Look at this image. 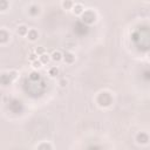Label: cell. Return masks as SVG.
I'll list each match as a JSON object with an SVG mask.
<instances>
[{"label":"cell","mask_w":150,"mask_h":150,"mask_svg":"<svg viewBox=\"0 0 150 150\" xmlns=\"http://www.w3.org/2000/svg\"><path fill=\"white\" fill-rule=\"evenodd\" d=\"M96 102L100 107L102 108H107L109 105H111L112 103V96L108 93V91H101L97 97H96Z\"/></svg>","instance_id":"6da1fadb"},{"label":"cell","mask_w":150,"mask_h":150,"mask_svg":"<svg viewBox=\"0 0 150 150\" xmlns=\"http://www.w3.org/2000/svg\"><path fill=\"white\" fill-rule=\"evenodd\" d=\"M81 20L87 25H91L96 21V13L91 9H86L81 14Z\"/></svg>","instance_id":"7a4b0ae2"},{"label":"cell","mask_w":150,"mask_h":150,"mask_svg":"<svg viewBox=\"0 0 150 150\" xmlns=\"http://www.w3.org/2000/svg\"><path fill=\"white\" fill-rule=\"evenodd\" d=\"M149 141H150V137H149V135H148L146 132H144V131H141V132H138V134L136 135V142H137L138 144H148Z\"/></svg>","instance_id":"3957f363"},{"label":"cell","mask_w":150,"mask_h":150,"mask_svg":"<svg viewBox=\"0 0 150 150\" xmlns=\"http://www.w3.org/2000/svg\"><path fill=\"white\" fill-rule=\"evenodd\" d=\"M8 40H9V33L5 28H1L0 29V43L5 45Z\"/></svg>","instance_id":"277c9868"},{"label":"cell","mask_w":150,"mask_h":150,"mask_svg":"<svg viewBox=\"0 0 150 150\" xmlns=\"http://www.w3.org/2000/svg\"><path fill=\"white\" fill-rule=\"evenodd\" d=\"M66 63H68V64H71L74 61H75V55L71 53V52H66L64 54H63V59H62Z\"/></svg>","instance_id":"5b68a950"},{"label":"cell","mask_w":150,"mask_h":150,"mask_svg":"<svg viewBox=\"0 0 150 150\" xmlns=\"http://www.w3.org/2000/svg\"><path fill=\"white\" fill-rule=\"evenodd\" d=\"M38 38H39V33H38V30L36 29H34V28H32V29H29L28 30V34H27V39L29 40V41H36L38 40Z\"/></svg>","instance_id":"8992f818"},{"label":"cell","mask_w":150,"mask_h":150,"mask_svg":"<svg viewBox=\"0 0 150 150\" xmlns=\"http://www.w3.org/2000/svg\"><path fill=\"white\" fill-rule=\"evenodd\" d=\"M28 27L26 26V25H20V26H18V28H16V33L20 35V36H27V34H28Z\"/></svg>","instance_id":"52a82bcc"},{"label":"cell","mask_w":150,"mask_h":150,"mask_svg":"<svg viewBox=\"0 0 150 150\" xmlns=\"http://www.w3.org/2000/svg\"><path fill=\"white\" fill-rule=\"evenodd\" d=\"M50 57H52V60H53V61L59 62V61H61V60L63 59V54H62L60 50H54V52L52 53Z\"/></svg>","instance_id":"ba28073f"},{"label":"cell","mask_w":150,"mask_h":150,"mask_svg":"<svg viewBox=\"0 0 150 150\" xmlns=\"http://www.w3.org/2000/svg\"><path fill=\"white\" fill-rule=\"evenodd\" d=\"M71 11H73V13H74L75 15H81V14L84 12V8H83V6H82L81 4H75Z\"/></svg>","instance_id":"9c48e42d"},{"label":"cell","mask_w":150,"mask_h":150,"mask_svg":"<svg viewBox=\"0 0 150 150\" xmlns=\"http://www.w3.org/2000/svg\"><path fill=\"white\" fill-rule=\"evenodd\" d=\"M28 13L32 15V16H36L39 13H40V7L36 6V5H32L28 9Z\"/></svg>","instance_id":"30bf717a"},{"label":"cell","mask_w":150,"mask_h":150,"mask_svg":"<svg viewBox=\"0 0 150 150\" xmlns=\"http://www.w3.org/2000/svg\"><path fill=\"white\" fill-rule=\"evenodd\" d=\"M74 7V2L71 0H63L62 1V8L66 9V11H69V9H73Z\"/></svg>","instance_id":"8fae6325"},{"label":"cell","mask_w":150,"mask_h":150,"mask_svg":"<svg viewBox=\"0 0 150 150\" xmlns=\"http://www.w3.org/2000/svg\"><path fill=\"white\" fill-rule=\"evenodd\" d=\"M12 82V79H11V76H9V74H2L1 75V83H2V86H7V84H9Z\"/></svg>","instance_id":"7c38bea8"},{"label":"cell","mask_w":150,"mask_h":150,"mask_svg":"<svg viewBox=\"0 0 150 150\" xmlns=\"http://www.w3.org/2000/svg\"><path fill=\"white\" fill-rule=\"evenodd\" d=\"M52 57H50V55H48V54H42V55H40L39 56V60L42 62V64H47L48 62H49V60H50Z\"/></svg>","instance_id":"4fadbf2b"},{"label":"cell","mask_w":150,"mask_h":150,"mask_svg":"<svg viewBox=\"0 0 150 150\" xmlns=\"http://www.w3.org/2000/svg\"><path fill=\"white\" fill-rule=\"evenodd\" d=\"M48 74L50 77H56L59 75V69L56 67H50L49 70H48Z\"/></svg>","instance_id":"5bb4252c"},{"label":"cell","mask_w":150,"mask_h":150,"mask_svg":"<svg viewBox=\"0 0 150 150\" xmlns=\"http://www.w3.org/2000/svg\"><path fill=\"white\" fill-rule=\"evenodd\" d=\"M8 7H9L8 0H0V11H1V12H5Z\"/></svg>","instance_id":"9a60e30c"},{"label":"cell","mask_w":150,"mask_h":150,"mask_svg":"<svg viewBox=\"0 0 150 150\" xmlns=\"http://www.w3.org/2000/svg\"><path fill=\"white\" fill-rule=\"evenodd\" d=\"M29 79L32 80V81H39L40 80V73L39 71H32L30 74H29Z\"/></svg>","instance_id":"2e32d148"},{"label":"cell","mask_w":150,"mask_h":150,"mask_svg":"<svg viewBox=\"0 0 150 150\" xmlns=\"http://www.w3.org/2000/svg\"><path fill=\"white\" fill-rule=\"evenodd\" d=\"M53 146L49 144V143H41L40 145H38V149H40V150H42V149H52Z\"/></svg>","instance_id":"e0dca14e"},{"label":"cell","mask_w":150,"mask_h":150,"mask_svg":"<svg viewBox=\"0 0 150 150\" xmlns=\"http://www.w3.org/2000/svg\"><path fill=\"white\" fill-rule=\"evenodd\" d=\"M32 64H33V68H35V69H39V68L42 67V62H41L40 60H35V61H33Z\"/></svg>","instance_id":"ac0fdd59"},{"label":"cell","mask_w":150,"mask_h":150,"mask_svg":"<svg viewBox=\"0 0 150 150\" xmlns=\"http://www.w3.org/2000/svg\"><path fill=\"white\" fill-rule=\"evenodd\" d=\"M35 53L40 56V55H42V54L46 53V49H45V47H36L35 48Z\"/></svg>","instance_id":"d6986e66"},{"label":"cell","mask_w":150,"mask_h":150,"mask_svg":"<svg viewBox=\"0 0 150 150\" xmlns=\"http://www.w3.org/2000/svg\"><path fill=\"white\" fill-rule=\"evenodd\" d=\"M38 56H39V55H38V54H36L35 52H33V53H30V54H29V56H28V60L33 62V61L38 60Z\"/></svg>","instance_id":"ffe728a7"},{"label":"cell","mask_w":150,"mask_h":150,"mask_svg":"<svg viewBox=\"0 0 150 150\" xmlns=\"http://www.w3.org/2000/svg\"><path fill=\"white\" fill-rule=\"evenodd\" d=\"M8 74H9V76H11L12 81H13V80H15V79H16V76H18V71H15V70H9V71H8Z\"/></svg>","instance_id":"44dd1931"},{"label":"cell","mask_w":150,"mask_h":150,"mask_svg":"<svg viewBox=\"0 0 150 150\" xmlns=\"http://www.w3.org/2000/svg\"><path fill=\"white\" fill-rule=\"evenodd\" d=\"M59 83H60V86H61V87H66V86H67V83H68V81H67L66 79H62V80H60V82H59Z\"/></svg>","instance_id":"7402d4cb"},{"label":"cell","mask_w":150,"mask_h":150,"mask_svg":"<svg viewBox=\"0 0 150 150\" xmlns=\"http://www.w3.org/2000/svg\"><path fill=\"white\" fill-rule=\"evenodd\" d=\"M148 57H149V60H150V52H149V54H148Z\"/></svg>","instance_id":"603a6c76"},{"label":"cell","mask_w":150,"mask_h":150,"mask_svg":"<svg viewBox=\"0 0 150 150\" xmlns=\"http://www.w3.org/2000/svg\"><path fill=\"white\" fill-rule=\"evenodd\" d=\"M144 1H150V0H144Z\"/></svg>","instance_id":"cb8c5ba5"}]
</instances>
